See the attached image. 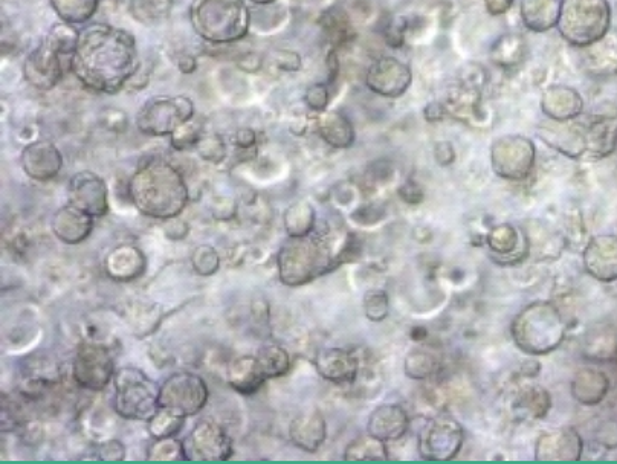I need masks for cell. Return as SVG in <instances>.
I'll use <instances>...</instances> for the list:
<instances>
[{
	"mask_svg": "<svg viewBox=\"0 0 617 464\" xmlns=\"http://www.w3.org/2000/svg\"><path fill=\"white\" fill-rule=\"evenodd\" d=\"M488 81V72L479 63H468L460 69L459 84L460 86L471 87V89H477L482 91V87L485 86Z\"/></svg>",
	"mask_w": 617,
	"mask_h": 464,
	"instance_id": "obj_43",
	"label": "cell"
},
{
	"mask_svg": "<svg viewBox=\"0 0 617 464\" xmlns=\"http://www.w3.org/2000/svg\"><path fill=\"white\" fill-rule=\"evenodd\" d=\"M98 460L123 461L126 458V446L117 439L104 442L98 449Z\"/></svg>",
	"mask_w": 617,
	"mask_h": 464,
	"instance_id": "obj_47",
	"label": "cell"
},
{
	"mask_svg": "<svg viewBox=\"0 0 617 464\" xmlns=\"http://www.w3.org/2000/svg\"><path fill=\"white\" fill-rule=\"evenodd\" d=\"M198 152L202 159L213 164H219L227 159V145L219 135L202 136Z\"/></svg>",
	"mask_w": 617,
	"mask_h": 464,
	"instance_id": "obj_42",
	"label": "cell"
},
{
	"mask_svg": "<svg viewBox=\"0 0 617 464\" xmlns=\"http://www.w3.org/2000/svg\"><path fill=\"white\" fill-rule=\"evenodd\" d=\"M185 461H227L233 457V440L225 428L211 422L199 420L190 434L182 440Z\"/></svg>",
	"mask_w": 617,
	"mask_h": 464,
	"instance_id": "obj_10",
	"label": "cell"
},
{
	"mask_svg": "<svg viewBox=\"0 0 617 464\" xmlns=\"http://www.w3.org/2000/svg\"><path fill=\"white\" fill-rule=\"evenodd\" d=\"M436 147L443 152L442 155H440V153L436 155L437 161H439L440 164H450V162L454 161V156L456 155H454L453 145H451L450 142H439Z\"/></svg>",
	"mask_w": 617,
	"mask_h": 464,
	"instance_id": "obj_52",
	"label": "cell"
},
{
	"mask_svg": "<svg viewBox=\"0 0 617 464\" xmlns=\"http://www.w3.org/2000/svg\"><path fill=\"white\" fill-rule=\"evenodd\" d=\"M521 20L535 33H546L558 26L561 0H521Z\"/></svg>",
	"mask_w": 617,
	"mask_h": 464,
	"instance_id": "obj_26",
	"label": "cell"
},
{
	"mask_svg": "<svg viewBox=\"0 0 617 464\" xmlns=\"http://www.w3.org/2000/svg\"><path fill=\"white\" fill-rule=\"evenodd\" d=\"M147 423H149V434L152 435L153 440L167 439V437H176L181 432L182 426L185 425V417L159 408L155 416Z\"/></svg>",
	"mask_w": 617,
	"mask_h": 464,
	"instance_id": "obj_36",
	"label": "cell"
},
{
	"mask_svg": "<svg viewBox=\"0 0 617 464\" xmlns=\"http://www.w3.org/2000/svg\"><path fill=\"white\" fill-rule=\"evenodd\" d=\"M179 69H181L184 74H191L196 69V60H194L191 55H182L179 58Z\"/></svg>",
	"mask_w": 617,
	"mask_h": 464,
	"instance_id": "obj_53",
	"label": "cell"
},
{
	"mask_svg": "<svg viewBox=\"0 0 617 464\" xmlns=\"http://www.w3.org/2000/svg\"><path fill=\"white\" fill-rule=\"evenodd\" d=\"M585 268L602 283L617 280V237L598 236L590 240L584 252Z\"/></svg>",
	"mask_w": 617,
	"mask_h": 464,
	"instance_id": "obj_18",
	"label": "cell"
},
{
	"mask_svg": "<svg viewBox=\"0 0 617 464\" xmlns=\"http://www.w3.org/2000/svg\"><path fill=\"white\" fill-rule=\"evenodd\" d=\"M194 107L185 97H156L139 110L138 129L149 136L172 135L182 123L193 118Z\"/></svg>",
	"mask_w": 617,
	"mask_h": 464,
	"instance_id": "obj_9",
	"label": "cell"
},
{
	"mask_svg": "<svg viewBox=\"0 0 617 464\" xmlns=\"http://www.w3.org/2000/svg\"><path fill=\"white\" fill-rule=\"evenodd\" d=\"M585 152L596 158L611 155L617 147L616 116H599L585 130Z\"/></svg>",
	"mask_w": 617,
	"mask_h": 464,
	"instance_id": "obj_25",
	"label": "cell"
},
{
	"mask_svg": "<svg viewBox=\"0 0 617 464\" xmlns=\"http://www.w3.org/2000/svg\"><path fill=\"white\" fill-rule=\"evenodd\" d=\"M191 268L201 277H211L220 268V255L211 245H201L191 254Z\"/></svg>",
	"mask_w": 617,
	"mask_h": 464,
	"instance_id": "obj_39",
	"label": "cell"
},
{
	"mask_svg": "<svg viewBox=\"0 0 617 464\" xmlns=\"http://www.w3.org/2000/svg\"><path fill=\"white\" fill-rule=\"evenodd\" d=\"M114 388V410L121 419L149 422L159 410V387L138 368H120L114 376Z\"/></svg>",
	"mask_w": 617,
	"mask_h": 464,
	"instance_id": "obj_6",
	"label": "cell"
},
{
	"mask_svg": "<svg viewBox=\"0 0 617 464\" xmlns=\"http://www.w3.org/2000/svg\"><path fill=\"white\" fill-rule=\"evenodd\" d=\"M315 368L326 381L347 384L356 379L358 361L341 348H326L315 358Z\"/></svg>",
	"mask_w": 617,
	"mask_h": 464,
	"instance_id": "obj_22",
	"label": "cell"
},
{
	"mask_svg": "<svg viewBox=\"0 0 617 464\" xmlns=\"http://www.w3.org/2000/svg\"><path fill=\"white\" fill-rule=\"evenodd\" d=\"M20 165L34 181L48 182L62 170L63 156L52 142L37 141L23 149Z\"/></svg>",
	"mask_w": 617,
	"mask_h": 464,
	"instance_id": "obj_15",
	"label": "cell"
},
{
	"mask_svg": "<svg viewBox=\"0 0 617 464\" xmlns=\"http://www.w3.org/2000/svg\"><path fill=\"white\" fill-rule=\"evenodd\" d=\"M208 397L210 391L199 374L178 371L168 376L159 387L158 406L187 419L204 410Z\"/></svg>",
	"mask_w": 617,
	"mask_h": 464,
	"instance_id": "obj_7",
	"label": "cell"
},
{
	"mask_svg": "<svg viewBox=\"0 0 617 464\" xmlns=\"http://www.w3.org/2000/svg\"><path fill=\"white\" fill-rule=\"evenodd\" d=\"M165 222H167V225H165V232H167V237L170 236L172 232H175V236H173L172 240H182L184 239V237H187L188 226L179 229V226L184 225L185 222H181V220L176 219V217L175 219L165 220Z\"/></svg>",
	"mask_w": 617,
	"mask_h": 464,
	"instance_id": "obj_51",
	"label": "cell"
},
{
	"mask_svg": "<svg viewBox=\"0 0 617 464\" xmlns=\"http://www.w3.org/2000/svg\"><path fill=\"white\" fill-rule=\"evenodd\" d=\"M318 133L324 142L335 149H347L355 141V132L349 118L341 112H321Z\"/></svg>",
	"mask_w": 617,
	"mask_h": 464,
	"instance_id": "obj_28",
	"label": "cell"
},
{
	"mask_svg": "<svg viewBox=\"0 0 617 464\" xmlns=\"http://www.w3.org/2000/svg\"><path fill=\"white\" fill-rule=\"evenodd\" d=\"M526 45L518 34H504L491 49L492 62L500 68H514L523 62Z\"/></svg>",
	"mask_w": 617,
	"mask_h": 464,
	"instance_id": "obj_32",
	"label": "cell"
},
{
	"mask_svg": "<svg viewBox=\"0 0 617 464\" xmlns=\"http://www.w3.org/2000/svg\"><path fill=\"white\" fill-rule=\"evenodd\" d=\"M100 0H51L52 7L69 25H78L94 16Z\"/></svg>",
	"mask_w": 617,
	"mask_h": 464,
	"instance_id": "obj_34",
	"label": "cell"
},
{
	"mask_svg": "<svg viewBox=\"0 0 617 464\" xmlns=\"http://www.w3.org/2000/svg\"><path fill=\"white\" fill-rule=\"evenodd\" d=\"M561 451V460H579L582 454V439L575 429L541 435L537 445L538 460H546L550 452Z\"/></svg>",
	"mask_w": 617,
	"mask_h": 464,
	"instance_id": "obj_27",
	"label": "cell"
},
{
	"mask_svg": "<svg viewBox=\"0 0 617 464\" xmlns=\"http://www.w3.org/2000/svg\"><path fill=\"white\" fill-rule=\"evenodd\" d=\"M408 429V416L399 405L379 406L369 420V434L376 439L399 440Z\"/></svg>",
	"mask_w": 617,
	"mask_h": 464,
	"instance_id": "obj_24",
	"label": "cell"
},
{
	"mask_svg": "<svg viewBox=\"0 0 617 464\" xmlns=\"http://www.w3.org/2000/svg\"><path fill=\"white\" fill-rule=\"evenodd\" d=\"M512 4H514V0H485L486 10L492 16H501V14L508 13Z\"/></svg>",
	"mask_w": 617,
	"mask_h": 464,
	"instance_id": "obj_50",
	"label": "cell"
},
{
	"mask_svg": "<svg viewBox=\"0 0 617 464\" xmlns=\"http://www.w3.org/2000/svg\"><path fill=\"white\" fill-rule=\"evenodd\" d=\"M191 22L204 39L230 43L246 36L251 16L243 0H196Z\"/></svg>",
	"mask_w": 617,
	"mask_h": 464,
	"instance_id": "obj_4",
	"label": "cell"
},
{
	"mask_svg": "<svg viewBox=\"0 0 617 464\" xmlns=\"http://www.w3.org/2000/svg\"><path fill=\"white\" fill-rule=\"evenodd\" d=\"M420 455L428 460H451L463 442L462 426L453 419H437L420 432Z\"/></svg>",
	"mask_w": 617,
	"mask_h": 464,
	"instance_id": "obj_13",
	"label": "cell"
},
{
	"mask_svg": "<svg viewBox=\"0 0 617 464\" xmlns=\"http://www.w3.org/2000/svg\"><path fill=\"white\" fill-rule=\"evenodd\" d=\"M59 55L48 43L43 42L36 51L31 52L26 58L23 72L28 83L40 91H49L62 77Z\"/></svg>",
	"mask_w": 617,
	"mask_h": 464,
	"instance_id": "obj_17",
	"label": "cell"
},
{
	"mask_svg": "<svg viewBox=\"0 0 617 464\" xmlns=\"http://www.w3.org/2000/svg\"><path fill=\"white\" fill-rule=\"evenodd\" d=\"M256 142V132L251 129H240L234 136V144L239 150L256 149Z\"/></svg>",
	"mask_w": 617,
	"mask_h": 464,
	"instance_id": "obj_49",
	"label": "cell"
},
{
	"mask_svg": "<svg viewBox=\"0 0 617 464\" xmlns=\"http://www.w3.org/2000/svg\"><path fill=\"white\" fill-rule=\"evenodd\" d=\"M611 23L607 0H561L559 34L570 45L587 48L604 39Z\"/></svg>",
	"mask_w": 617,
	"mask_h": 464,
	"instance_id": "obj_5",
	"label": "cell"
},
{
	"mask_svg": "<svg viewBox=\"0 0 617 464\" xmlns=\"http://www.w3.org/2000/svg\"><path fill=\"white\" fill-rule=\"evenodd\" d=\"M170 136H172V145L176 150L198 147L199 141L202 139V126L191 118V120L182 123Z\"/></svg>",
	"mask_w": 617,
	"mask_h": 464,
	"instance_id": "obj_41",
	"label": "cell"
},
{
	"mask_svg": "<svg viewBox=\"0 0 617 464\" xmlns=\"http://www.w3.org/2000/svg\"><path fill=\"white\" fill-rule=\"evenodd\" d=\"M535 147L524 136H504L494 142L492 164L501 178L524 179L534 167Z\"/></svg>",
	"mask_w": 617,
	"mask_h": 464,
	"instance_id": "obj_11",
	"label": "cell"
},
{
	"mask_svg": "<svg viewBox=\"0 0 617 464\" xmlns=\"http://www.w3.org/2000/svg\"><path fill=\"white\" fill-rule=\"evenodd\" d=\"M283 222H285L286 234L292 239L311 236L315 228L314 207L306 200L295 202L286 210Z\"/></svg>",
	"mask_w": 617,
	"mask_h": 464,
	"instance_id": "obj_30",
	"label": "cell"
},
{
	"mask_svg": "<svg viewBox=\"0 0 617 464\" xmlns=\"http://www.w3.org/2000/svg\"><path fill=\"white\" fill-rule=\"evenodd\" d=\"M72 381L81 390H106L110 382H114L115 362L110 355L109 348L98 342H83L77 348L74 362H72Z\"/></svg>",
	"mask_w": 617,
	"mask_h": 464,
	"instance_id": "obj_8",
	"label": "cell"
},
{
	"mask_svg": "<svg viewBox=\"0 0 617 464\" xmlns=\"http://www.w3.org/2000/svg\"><path fill=\"white\" fill-rule=\"evenodd\" d=\"M266 379L256 355H243L234 359L227 368V382L234 391L251 396L262 390Z\"/></svg>",
	"mask_w": 617,
	"mask_h": 464,
	"instance_id": "obj_20",
	"label": "cell"
},
{
	"mask_svg": "<svg viewBox=\"0 0 617 464\" xmlns=\"http://www.w3.org/2000/svg\"><path fill=\"white\" fill-rule=\"evenodd\" d=\"M257 361L266 379H278L288 374L291 356L285 348L277 344H265L257 350Z\"/></svg>",
	"mask_w": 617,
	"mask_h": 464,
	"instance_id": "obj_33",
	"label": "cell"
},
{
	"mask_svg": "<svg viewBox=\"0 0 617 464\" xmlns=\"http://www.w3.org/2000/svg\"><path fill=\"white\" fill-rule=\"evenodd\" d=\"M366 313L372 321H382L388 315V298L382 290H370L367 292Z\"/></svg>",
	"mask_w": 617,
	"mask_h": 464,
	"instance_id": "obj_44",
	"label": "cell"
},
{
	"mask_svg": "<svg viewBox=\"0 0 617 464\" xmlns=\"http://www.w3.org/2000/svg\"><path fill=\"white\" fill-rule=\"evenodd\" d=\"M587 62L592 66L593 72L601 75L617 74V40L611 36H605L599 42L587 46Z\"/></svg>",
	"mask_w": 617,
	"mask_h": 464,
	"instance_id": "obj_31",
	"label": "cell"
},
{
	"mask_svg": "<svg viewBox=\"0 0 617 464\" xmlns=\"http://www.w3.org/2000/svg\"><path fill=\"white\" fill-rule=\"evenodd\" d=\"M607 374L598 370H584L575 377L573 382V396L582 405H598L608 391Z\"/></svg>",
	"mask_w": 617,
	"mask_h": 464,
	"instance_id": "obj_29",
	"label": "cell"
},
{
	"mask_svg": "<svg viewBox=\"0 0 617 464\" xmlns=\"http://www.w3.org/2000/svg\"><path fill=\"white\" fill-rule=\"evenodd\" d=\"M413 75L410 66L398 58L381 57L367 71L366 83L370 91L385 98H399L410 87Z\"/></svg>",
	"mask_w": 617,
	"mask_h": 464,
	"instance_id": "obj_12",
	"label": "cell"
},
{
	"mask_svg": "<svg viewBox=\"0 0 617 464\" xmlns=\"http://www.w3.org/2000/svg\"><path fill=\"white\" fill-rule=\"evenodd\" d=\"M146 255L138 246L120 245L104 258V272L118 283L138 280L146 271Z\"/></svg>",
	"mask_w": 617,
	"mask_h": 464,
	"instance_id": "obj_19",
	"label": "cell"
},
{
	"mask_svg": "<svg viewBox=\"0 0 617 464\" xmlns=\"http://www.w3.org/2000/svg\"><path fill=\"white\" fill-rule=\"evenodd\" d=\"M129 197L136 210L150 219L170 220L187 207L190 193L182 174L162 159H150L133 173Z\"/></svg>",
	"mask_w": 617,
	"mask_h": 464,
	"instance_id": "obj_2",
	"label": "cell"
},
{
	"mask_svg": "<svg viewBox=\"0 0 617 464\" xmlns=\"http://www.w3.org/2000/svg\"><path fill=\"white\" fill-rule=\"evenodd\" d=\"M78 33L74 25H55L49 33L46 43L54 49L57 54H74L75 48H77Z\"/></svg>",
	"mask_w": 617,
	"mask_h": 464,
	"instance_id": "obj_38",
	"label": "cell"
},
{
	"mask_svg": "<svg viewBox=\"0 0 617 464\" xmlns=\"http://www.w3.org/2000/svg\"><path fill=\"white\" fill-rule=\"evenodd\" d=\"M596 440L601 443L604 448L616 449L617 448V422L614 420H608V422L602 423L596 431Z\"/></svg>",
	"mask_w": 617,
	"mask_h": 464,
	"instance_id": "obj_48",
	"label": "cell"
},
{
	"mask_svg": "<svg viewBox=\"0 0 617 464\" xmlns=\"http://www.w3.org/2000/svg\"><path fill=\"white\" fill-rule=\"evenodd\" d=\"M304 101H306L307 107L314 110V112H324L327 103H329V92H327L326 86L324 84H314V86L309 87Z\"/></svg>",
	"mask_w": 617,
	"mask_h": 464,
	"instance_id": "obj_46",
	"label": "cell"
},
{
	"mask_svg": "<svg viewBox=\"0 0 617 464\" xmlns=\"http://www.w3.org/2000/svg\"><path fill=\"white\" fill-rule=\"evenodd\" d=\"M94 219L91 214L84 213L80 208L68 203L55 211L51 222L52 232L65 245H80L84 240H88L94 231Z\"/></svg>",
	"mask_w": 617,
	"mask_h": 464,
	"instance_id": "obj_16",
	"label": "cell"
},
{
	"mask_svg": "<svg viewBox=\"0 0 617 464\" xmlns=\"http://www.w3.org/2000/svg\"><path fill=\"white\" fill-rule=\"evenodd\" d=\"M72 71L92 91L115 94L138 74L139 58L132 34L110 25L88 26L78 37Z\"/></svg>",
	"mask_w": 617,
	"mask_h": 464,
	"instance_id": "obj_1",
	"label": "cell"
},
{
	"mask_svg": "<svg viewBox=\"0 0 617 464\" xmlns=\"http://www.w3.org/2000/svg\"><path fill=\"white\" fill-rule=\"evenodd\" d=\"M407 25V20L404 17H396L388 23L387 28H385V40L391 48H401L404 45Z\"/></svg>",
	"mask_w": 617,
	"mask_h": 464,
	"instance_id": "obj_45",
	"label": "cell"
},
{
	"mask_svg": "<svg viewBox=\"0 0 617 464\" xmlns=\"http://www.w3.org/2000/svg\"><path fill=\"white\" fill-rule=\"evenodd\" d=\"M543 112L556 123H567L581 115L584 101L581 95L567 86H552L544 92Z\"/></svg>",
	"mask_w": 617,
	"mask_h": 464,
	"instance_id": "obj_23",
	"label": "cell"
},
{
	"mask_svg": "<svg viewBox=\"0 0 617 464\" xmlns=\"http://www.w3.org/2000/svg\"><path fill=\"white\" fill-rule=\"evenodd\" d=\"M68 194L69 203L92 217H103L109 213L106 182L92 171L84 170L74 174L69 182Z\"/></svg>",
	"mask_w": 617,
	"mask_h": 464,
	"instance_id": "obj_14",
	"label": "cell"
},
{
	"mask_svg": "<svg viewBox=\"0 0 617 464\" xmlns=\"http://www.w3.org/2000/svg\"><path fill=\"white\" fill-rule=\"evenodd\" d=\"M172 8V0H132L130 11L139 22L152 23L165 19Z\"/></svg>",
	"mask_w": 617,
	"mask_h": 464,
	"instance_id": "obj_37",
	"label": "cell"
},
{
	"mask_svg": "<svg viewBox=\"0 0 617 464\" xmlns=\"http://www.w3.org/2000/svg\"><path fill=\"white\" fill-rule=\"evenodd\" d=\"M289 440L295 448L314 454L326 440V420L320 413L295 417L289 425Z\"/></svg>",
	"mask_w": 617,
	"mask_h": 464,
	"instance_id": "obj_21",
	"label": "cell"
},
{
	"mask_svg": "<svg viewBox=\"0 0 617 464\" xmlns=\"http://www.w3.org/2000/svg\"><path fill=\"white\" fill-rule=\"evenodd\" d=\"M336 265L329 242L323 237H300L283 243L277 254L278 278L286 286H301Z\"/></svg>",
	"mask_w": 617,
	"mask_h": 464,
	"instance_id": "obj_3",
	"label": "cell"
},
{
	"mask_svg": "<svg viewBox=\"0 0 617 464\" xmlns=\"http://www.w3.org/2000/svg\"><path fill=\"white\" fill-rule=\"evenodd\" d=\"M346 460H387V446L373 435L359 437L346 449Z\"/></svg>",
	"mask_w": 617,
	"mask_h": 464,
	"instance_id": "obj_35",
	"label": "cell"
},
{
	"mask_svg": "<svg viewBox=\"0 0 617 464\" xmlns=\"http://www.w3.org/2000/svg\"><path fill=\"white\" fill-rule=\"evenodd\" d=\"M147 460L150 461H178L184 460V448L182 442H178L176 437H167V439L153 440L147 451Z\"/></svg>",
	"mask_w": 617,
	"mask_h": 464,
	"instance_id": "obj_40",
	"label": "cell"
}]
</instances>
